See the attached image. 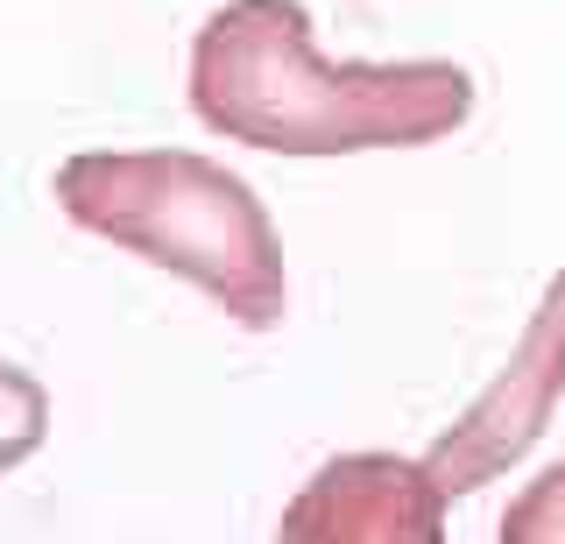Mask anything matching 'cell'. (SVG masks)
Returning <instances> with one entry per match:
<instances>
[{"label": "cell", "mask_w": 565, "mask_h": 544, "mask_svg": "<svg viewBox=\"0 0 565 544\" xmlns=\"http://www.w3.org/2000/svg\"><path fill=\"white\" fill-rule=\"evenodd\" d=\"M494 544H565V460L530 473L509 495L502 523H494Z\"/></svg>", "instance_id": "6"}, {"label": "cell", "mask_w": 565, "mask_h": 544, "mask_svg": "<svg viewBox=\"0 0 565 544\" xmlns=\"http://www.w3.org/2000/svg\"><path fill=\"white\" fill-rule=\"evenodd\" d=\"M191 114L269 156L424 149L467 128L473 78L446 57L326 64L305 0H226L191 36Z\"/></svg>", "instance_id": "1"}, {"label": "cell", "mask_w": 565, "mask_h": 544, "mask_svg": "<svg viewBox=\"0 0 565 544\" xmlns=\"http://www.w3.org/2000/svg\"><path fill=\"white\" fill-rule=\"evenodd\" d=\"M57 205L71 226L199 284L247 332H269L290 311L269 205L199 149H85L57 163Z\"/></svg>", "instance_id": "2"}, {"label": "cell", "mask_w": 565, "mask_h": 544, "mask_svg": "<svg viewBox=\"0 0 565 544\" xmlns=\"http://www.w3.org/2000/svg\"><path fill=\"white\" fill-rule=\"evenodd\" d=\"M558 390H565V269L552 276L544 305L530 311V332H523L516 361L438 431L431 452H424V473L438 481V495L446 502L473 495V488L494 481L509 460H523V452L537 446V431L552 425Z\"/></svg>", "instance_id": "3"}, {"label": "cell", "mask_w": 565, "mask_h": 544, "mask_svg": "<svg viewBox=\"0 0 565 544\" xmlns=\"http://www.w3.org/2000/svg\"><path fill=\"white\" fill-rule=\"evenodd\" d=\"M276 544H446V495L403 452H332L290 495Z\"/></svg>", "instance_id": "4"}, {"label": "cell", "mask_w": 565, "mask_h": 544, "mask_svg": "<svg viewBox=\"0 0 565 544\" xmlns=\"http://www.w3.org/2000/svg\"><path fill=\"white\" fill-rule=\"evenodd\" d=\"M50 438V390L29 367L0 361V473H14Z\"/></svg>", "instance_id": "5"}]
</instances>
